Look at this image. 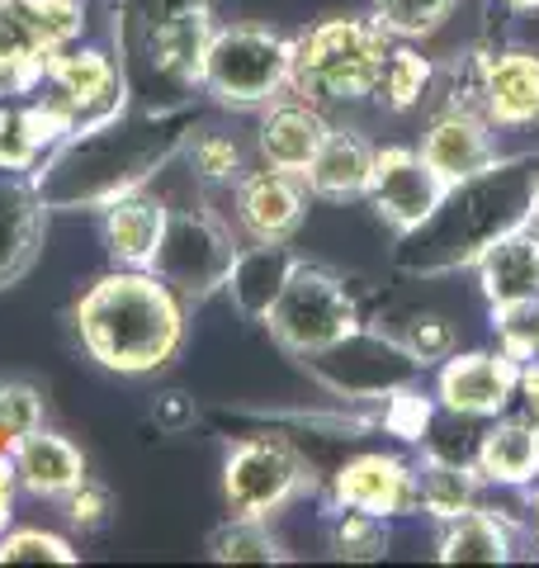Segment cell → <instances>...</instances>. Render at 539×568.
<instances>
[{
    "mask_svg": "<svg viewBox=\"0 0 539 568\" xmlns=\"http://www.w3.org/2000/svg\"><path fill=\"white\" fill-rule=\"evenodd\" d=\"M478 110L492 129H535L539 123V52L488 48L478 62Z\"/></svg>",
    "mask_w": 539,
    "mask_h": 568,
    "instance_id": "15",
    "label": "cell"
},
{
    "mask_svg": "<svg viewBox=\"0 0 539 568\" xmlns=\"http://www.w3.org/2000/svg\"><path fill=\"white\" fill-rule=\"evenodd\" d=\"M81 351L100 369L123 379H148L166 369L185 346L190 308L156 271L114 265L71 308Z\"/></svg>",
    "mask_w": 539,
    "mask_h": 568,
    "instance_id": "2",
    "label": "cell"
},
{
    "mask_svg": "<svg viewBox=\"0 0 539 568\" xmlns=\"http://www.w3.org/2000/svg\"><path fill=\"white\" fill-rule=\"evenodd\" d=\"M445 190L449 185L426 166V156L417 148H374L365 200L398 237L430 219V209L445 200Z\"/></svg>",
    "mask_w": 539,
    "mask_h": 568,
    "instance_id": "12",
    "label": "cell"
},
{
    "mask_svg": "<svg viewBox=\"0 0 539 568\" xmlns=\"http://www.w3.org/2000/svg\"><path fill=\"white\" fill-rule=\"evenodd\" d=\"M43 156L33 152V142L24 138L20 129V119H14V104H6V119H0V166H10V171H33Z\"/></svg>",
    "mask_w": 539,
    "mask_h": 568,
    "instance_id": "40",
    "label": "cell"
},
{
    "mask_svg": "<svg viewBox=\"0 0 539 568\" xmlns=\"http://www.w3.org/2000/svg\"><path fill=\"white\" fill-rule=\"evenodd\" d=\"M488 308L539 304V223H526L516 233L497 237L488 252L474 261Z\"/></svg>",
    "mask_w": 539,
    "mask_h": 568,
    "instance_id": "23",
    "label": "cell"
},
{
    "mask_svg": "<svg viewBox=\"0 0 539 568\" xmlns=\"http://www.w3.org/2000/svg\"><path fill=\"white\" fill-rule=\"evenodd\" d=\"M14 493H20V478H14V459L0 455V536H6V526L14 517Z\"/></svg>",
    "mask_w": 539,
    "mask_h": 568,
    "instance_id": "42",
    "label": "cell"
},
{
    "mask_svg": "<svg viewBox=\"0 0 539 568\" xmlns=\"http://www.w3.org/2000/svg\"><path fill=\"white\" fill-rule=\"evenodd\" d=\"M474 469L488 488H520L539 484V422L526 417H492L474 440Z\"/></svg>",
    "mask_w": 539,
    "mask_h": 568,
    "instance_id": "22",
    "label": "cell"
},
{
    "mask_svg": "<svg viewBox=\"0 0 539 568\" xmlns=\"http://www.w3.org/2000/svg\"><path fill=\"white\" fill-rule=\"evenodd\" d=\"M62 507H67V521L71 526H81V530H100L104 521H110V511H114V493L95 484V478H85L81 488H71L62 497Z\"/></svg>",
    "mask_w": 539,
    "mask_h": 568,
    "instance_id": "39",
    "label": "cell"
},
{
    "mask_svg": "<svg viewBox=\"0 0 539 568\" xmlns=\"http://www.w3.org/2000/svg\"><path fill=\"white\" fill-rule=\"evenodd\" d=\"M77 545L58 530L43 526H20L0 536V564H77Z\"/></svg>",
    "mask_w": 539,
    "mask_h": 568,
    "instance_id": "34",
    "label": "cell"
},
{
    "mask_svg": "<svg viewBox=\"0 0 539 568\" xmlns=\"http://www.w3.org/2000/svg\"><path fill=\"white\" fill-rule=\"evenodd\" d=\"M398 342L411 351V361H417L421 369L430 365H445L449 355L459 351V336H455V323H445L440 313H417L407 323V332L398 336Z\"/></svg>",
    "mask_w": 539,
    "mask_h": 568,
    "instance_id": "35",
    "label": "cell"
},
{
    "mask_svg": "<svg viewBox=\"0 0 539 568\" xmlns=\"http://www.w3.org/2000/svg\"><path fill=\"white\" fill-rule=\"evenodd\" d=\"M388 521L374 511H355V507H332L327 511V549L346 564H374L388 555Z\"/></svg>",
    "mask_w": 539,
    "mask_h": 568,
    "instance_id": "30",
    "label": "cell"
},
{
    "mask_svg": "<svg viewBox=\"0 0 539 568\" xmlns=\"http://www.w3.org/2000/svg\"><path fill=\"white\" fill-rule=\"evenodd\" d=\"M535 223H539V185H535Z\"/></svg>",
    "mask_w": 539,
    "mask_h": 568,
    "instance_id": "46",
    "label": "cell"
},
{
    "mask_svg": "<svg viewBox=\"0 0 539 568\" xmlns=\"http://www.w3.org/2000/svg\"><path fill=\"white\" fill-rule=\"evenodd\" d=\"M152 417H156V426H166V432H185V426L194 422V403L185 394H161Z\"/></svg>",
    "mask_w": 539,
    "mask_h": 568,
    "instance_id": "41",
    "label": "cell"
},
{
    "mask_svg": "<svg viewBox=\"0 0 539 568\" xmlns=\"http://www.w3.org/2000/svg\"><path fill=\"white\" fill-rule=\"evenodd\" d=\"M507 10H539V0H501Z\"/></svg>",
    "mask_w": 539,
    "mask_h": 568,
    "instance_id": "45",
    "label": "cell"
},
{
    "mask_svg": "<svg viewBox=\"0 0 539 568\" xmlns=\"http://www.w3.org/2000/svg\"><path fill=\"white\" fill-rule=\"evenodd\" d=\"M492 327H497V346L511 361H535L539 355V304H516V308H492Z\"/></svg>",
    "mask_w": 539,
    "mask_h": 568,
    "instance_id": "37",
    "label": "cell"
},
{
    "mask_svg": "<svg viewBox=\"0 0 539 568\" xmlns=\"http://www.w3.org/2000/svg\"><path fill=\"white\" fill-rule=\"evenodd\" d=\"M185 138L190 129L175 110H123L52 148L33 166V185L48 213L110 209L119 194L142 190L175 152H185Z\"/></svg>",
    "mask_w": 539,
    "mask_h": 568,
    "instance_id": "1",
    "label": "cell"
},
{
    "mask_svg": "<svg viewBox=\"0 0 539 568\" xmlns=\"http://www.w3.org/2000/svg\"><path fill=\"white\" fill-rule=\"evenodd\" d=\"M459 0H369V14L379 20L393 39H430L449 14H455Z\"/></svg>",
    "mask_w": 539,
    "mask_h": 568,
    "instance_id": "33",
    "label": "cell"
},
{
    "mask_svg": "<svg viewBox=\"0 0 539 568\" xmlns=\"http://www.w3.org/2000/svg\"><path fill=\"white\" fill-rule=\"evenodd\" d=\"M185 156L204 185H237V175L246 171V148L223 129H200V133L190 129Z\"/></svg>",
    "mask_w": 539,
    "mask_h": 568,
    "instance_id": "32",
    "label": "cell"
},
{
    "mask_svg": "<svg viewBox=\"0 0 539 568\" xmlns=\"http://www.w3.org/2000/svg\"><path fill=\"white\" fill-rule=\"evenodd\" d=\"M327 114H322V104L303 100V95H279L275 104H265L261 110V129H256V156L265 166L275 171H294L303 175L313 162V152L322 148V138H327Z\"/></svg>",
    "mask_w": 539,
    "mask_h": 568,
    "instance_id": "19",
    "label": "cell"
},
{
    "mask_svg": "<svg viewBox=\"0 0 539 568\" xmlns=\"http://www.w3.org/2000/svg\"><path fill=\"white\" fill-rule=\"evenodd\" d=\"M166 219H171L166 200L148 194V185L119 194L110 209H100V233H104L110 261L133 265V271H152V256L161 246V233H166Z\"/></svg>",
    "mask_w": 539,
    "mask_h": 568,
    "instance_id": "24",
    "label": "cell"
},
{
    "mask_svg": "<svg viewBox=\"0 0 539 568\" xmlns=\"http://www.w3.org/2000/svg\"><path fill=\"white\" fill-rule=\"evenodd\" d=\"M526 521H530V540L539 549V484L526 488Z\"/></svg>",
    "mask_w": 539,
    "mask_h": 568,
    "instance_id": "44",
    "label": "cell"
},
{
    "mask_svg": "<svg viewBox=\"0 0 539 568\" xmlns=\"http://www.w3.org/2000/svg\"><path fill=\"white\" fill-rule=\"evenodd\" d=\"M43 426V394L29 379H0V436L20 440Z\"/></svg>",
    "mask_w": 539,
    "mask_h": 568,
    "instance_id": "36",
    "label": "cell"
},
{
    "mask_svg": "<svg viewBox=\"0 0 539 568\" xmlns=\"http://www.w3.org/2000/svg\"><path fill=\"white\" fill-rule=\"evenodd\" d=\"M213 29L218 24H213V14H209V0H185V6L156 14V20H148L152 67L175 85H200Z\"/></svg>",
    "mask_w": 539,
    "mask_h": 568,
    "instance_id": "20",
    "label": "cell"
},
{
    "mask_svg": "<svg viewBox=\"0 0 539 568\" xmlns=\"http://www.w3.org/2000/svg\"><path fill=\"white\" fill-rule=\"evenodd\" d=\"M303 365L340 398H388L421 375V365L411 361V351L398 342V336L369 332L365 323H359L346 342L308 355Z\"/></svg>",
    "mask_w": 539,
    "mask_h": 568,
    "instance_id": "9",
    "label": "cell"
},
{
    "mask_svg": "<svg viewBox=\"0 0 539 568\" xmlns=\"http://www.w3.org/2000/svg\"><path fill=\"white\" fill-rule=\"evenodd\" d=\"M516 555V526L488 507H469L464 517L440 521L436 559L440 564H511Z\"/></svg>",
    "mask_w": 539,
    "mask_h": 568,
    "instance_id": "27",
    "label": "cell"
},
{
    "mask_svg": "<svg viewBox=\"0 0 539 568\" xmlns=\"http://www.w3.org/2000/svg\"><path fill=\"white\" fill-rule=\"evenodd\" d=\"M209 555L218 564H284L289 559L284 555V545H279V536L261 517L223 521L218 530H213V540H209Z\"/></svg>",
    "mask_w": 539,
    "mask_h": 568,
    "instance_id": "31",
    "label": "cell"
},
{
    "mask_svg": "<svg viewBox=\"0 0 539 568\" xmlns=\"http://www.w3.org/2000/svg\"><path fill=\"white\" fill-rule=\"evenodd\" d=\"M393 33L374 14H332L294 39V95L313 104L374 100Z\"/></svg>",
    "mask_w": 539,
    "mask_h": 568,
    "instance_id": "4",
    "label": "cell"
},
{
    "mask_svg": "<svg viewBox=\"0 0 539 568\" xmlns=\"http://www.w3.org/2000/svg\"><path fill=\"white\" fill-rule=\"evenodd\" d=\"M200 91L218 110H265L294 91V39L270 24H218L204 52Z\"/></svg>",
    "mask_w": 539,
    "mask_h": 568,
    "instance_id": "5",
    "label": "cell"
},
{
    "mask_svg": "<svg viewBox=\"0 0 539 568\" xmlns=\"http://www.w3.org/2000/svg\"><path fill=\"white\" fill-rule=\"evenodd\" d=\"M520 398V361L507 351H455L436 375V403L455 417L492 422Z\"/></svg>",
    "mask_w": 539,
    "mask_h": 568,
    "instance_id": "11",
    "label": "cell"
},
{
    "mask_svg": "<svg viewBox=\"0 0 539 568\" xmlns=\"http://www.w3.org/2000/svg\"><path fill=\"white\" fill-rule=\"evenodd\" d=\"M298 256L289 252V242H251L237 246L232 256V271L223 280V294L232 298V308L251 323H265V313L275 308V298L284 290V280L294 275Z\"/></svg>",
    "mask_w": 539,
    "mask_h": 568,
    "instance_id": "25",
    "label": "cell"
},
{
    "mask_svg": "<svg viewBox=\"0 0 539 568\" xmlns=\"http://www.w3.org/2000/svg\"><path fill=\"white\" fill-rule=\"evenodd\" d=\"M535 156H497L488 171L455 181L445 200L430 209V219L403 233L398 265L407 275H445L474 265L497 237L535 223Z\"/></svg>",
    "mask_w": 539,
    "mask_h": 568,
    "instance_id": "3",
    "label": "cell"
},
{
    "mask_svg": "<svg viewBox=\"0 0 539 568\" xmlns=\"http://www.w3.org/2000/svg\"><path fill=\"white\" fill-rule=\"evenodd\" d=\"M436 77H440V67L430 62L417 43H411V39H393L388 58L379 67V85H374V104L388 110V114L421 110V104L430 100V91H436Z\"/></svg>",
    "mask_w": 539,
    "mask_h": 568,
    "instance_id": "29",
    "label": "cell"
},
{
    "mask_svg": "<svg viewBox=\"0 0 539 568\" xmlns=\"http://www.w3.org/2000/svg\"><path fill=\"white\" fill-rule=\"evenodd\" d=\"M261 327L289 355L308 361V355L346 342V336L359 327V304H355L350 284L340 280L332 265H317V261L298 256L294 275L284 280L275 308L265 313Z\"/></svg>",
    "mask_w": 539,
    "mask_h": 568,
    "instance_id": "6",
    "label": "cell"
},
{
    "mask_svg": "<svg viewBox=\"0 0 539 568\" xmlns=\"http://www.w3.org/2000/svg\"><path fill=\"white\" fill-rule=\"evenodd\" d=\"M85 20V0H0V48H24L52 62L81 43Z\"/></svg>",
    "mask_w": 539,
    "mask_h": 568,
    "instance_id": "18",
    "label": "cell"
},
{
    "mask_svg": "<svg viewBox=\"0 0 539 568\" xmlns=\"http://www.w3.org/2000/svg\"><path fill=\"white\" fill-rule=\"evenodd\" d=\"M48 81V58H33L24 48H0V104H20L39 95Z\"/></svg>",
    "mask_w": 539,
    "mask_h": 568,
    "instance_id": "38",
    "label": "cell"
},
{
    "mask_svg": "<svg viewBox=\"0 0 539 568\" xmlns=\"http://www.w3.org/2000/svg\"><path fill=\"white\" fill-rule=\"evenodd\" d=\"M308 185L294 171L275 166H246L232 185V213L246 242H294V233L308 219Z\"/></svg>",
    "mask_w": 539,
    "mask_h": 568,
    "instance_id": "14",
    "label": "cell"
},
{
    "mask_svg": "<svg viewBox=\"0 0 539 568\" xmlns=\"http://www.w3.org/2000/svg\"><path fill=\"white\" fill-rule=\"evenodd\" d=\"M313 488V469L284 436H246L223 459V497L232 517H279L289 503H298Z\"/></svg>",
    "mask_w": 539,
    "mask_h": 568,
    "instance_id": "7",
    "label": "cell"
},
{
    "mask_svg": "<svg viewBox=\"0 0 539 568\" xmlns=\"http://www.w3.org/2000/svg\"><path fill=\"white\" fill-rule=\"evenodd\" d=\"M48 237V209L33 185V171L0 166V290L20 284L39 265Z\"/></svg>",
    "mask_w": 539,
    "mask_h": 568,
    "instance_id": "16",
    "label": "cell"
},
{
    "mask_svg": "<svg viewBox=\"0 0 539 568\" xmlns=\"http://www.w3.org/2000/svg\"><path fill=\"white\" fill-rule=\"evenodd\" d=\"M10 459H14V478L29 497H43V503H62L71 488L85 484V450L62 432H29L20 440H10Z\"/></svg>",
    "mask_w": 539,
    "mask_h": 568,
    "instance_id": "21",
    "label": "cell"
},
{
    "mask_svg": "<svg viewBox=\"0 0 539 568\" xmlns=\"http://www.w3.org/2000/svg\"><path fill=\"white\" fill-rule=\"evenodd\" d=\"M482 488L488 484L478 478L474 459H449V455H421L417 459V497H421V511L436 526L478 507Z\"/></svg>",
    "mask_w": 539,
    "mask_h": 568,
    "instance_id": "28",
    "label": "cell"
},
{
    "mask_svg": "<svg viewBox=\"0 0 539 568\" xmlns=\"http://www.w3.org/2000/svg\"><path fill=\"white\" fill-rule=\"evenodd\" d=\"M0 119H6V104H0Z\"/></svg>",
    "mask_w": 539,
    "mask_h": 568,
    "instance_id": "47",
    "label": "cell"
},
{
    "mask_svg": "<svg viewBox=\"0 0 539 568\" xmlns=\"http://www.w3.org/2000/svg\"><path fill=\"white\" fill-rule=\"evenodd\" d=\"M232 233L204 209H175L166 219V233L152 256V271L185 298V308H200L209 294L223 290V280L232 271Z\"/></svg>",
    "mask_w": 539,
    "mask_h": 568,
    "instance_id": "8",
    "label": "cell"
},
{
    "mask_svg": "<svg viewBox=\"0 0 539 568\" xmlns=\"http://www.w3.org/2000/svg\"><path fill=\"white\" fill-rule=\"evenodd\" d=\"M43 91L77 119V129L129 110V81H123V67L114 62V52H104V48H81L77 43V48L58 52V58L48 62Z\"/></svg>",
    "mask_w": 539,
    "mask_h": 568,
    "instance_id": "10",
    "label": "cell"
},
{
    "mask_svg": "<svg viewBox=\"0 0 539 568\" xmlns=\"http://www.w3.org/2000/svg\"><path fill=\"white\" fill-rule=\"evenodd\" d=\"M369 171H374V148L365 133L355 129H327L322 148L313 152L308 171H303V185H308L313 200H332V204H346V200H365L369 190Z\"/></svg>",
    "mask_w": 539,
    "mask_h": 568,
    "instance_id": "26",
    "label": "cell"
},
{
    "mask_svg": "<svg viewBox=\"0 0 539 568\" xmlns=\"http://www.w3.org/2000/svg\"><path fill=\"white\" fill-rule=\"evenodd\" d=\"M332 507H355L374 511L384 521L417 517L421 497H417V465L393 450H365L350 455L346 465L332 474Z\"/></svg>",
    "mask_w": 539,
    "mask_h": 568,
    "instance_id": "13",
    "label": "cell"
},
{
    "mask_svg": "<svg viewBox=\"0 0 539 568\" xmlns=\"http://www.w3.org/2000/svg\"><path fill=\"white\" fill-rule=\"evenodd\" d=\"M520 403H526V413L539 422V355L520 365Z\"/></svg>",
    "mask_w": 539,
    "mask_h": 568,
    "instance_id": "43",
    "label": "cell"
},
{
    "mask_svg": "<svg viewBox=\"0 0 539 568\" xmlns=\"http://www.w3.org/2000/svg\"><path fill=\"white\" fill-rule=\"evenodd\" d=\"M417 152L426 156V166L436 171L445 185L469 181V175L488 171L501 156L488 114L482 110H459V104H445V110L426 123Z\"/></svg>",
    "mask_w": 539,
    "mask_h": 568,
    "instance_id": "17",
    "label": "cell"
}]
</instances>
